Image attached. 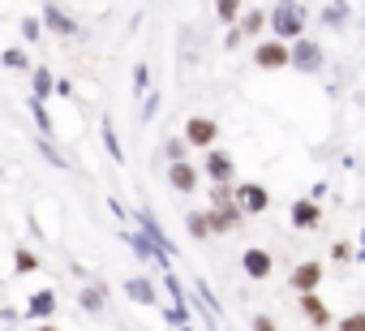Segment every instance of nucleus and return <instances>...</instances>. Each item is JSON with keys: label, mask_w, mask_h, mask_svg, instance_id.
<instances>
[{"label": "nucleus", "mask_w": 365, "mask_h": 331, "mask_svg": "<svg viewBox=\"0 0 365 331\" xmlns=\"http://www.w3.org/2000/svg\"><path fill=\"white\" fill-rule=\"evenodd\" d=\"M305 22H309V5H297V0H279V5H271L267 9V31H271V39H279V44H297V39H305Z\"/></svg>", "instance_id": "nucleus-1"}, {"label": "nucleus", "mask_w": 365, "mask_h": 331, "mask_svg": "<svg viewBox=\"0 0 365 331\" xmlns=\"http://www.w3.org/2000/svg\"><path fill=\"white\" fill-rule=\"evenodd\" d=\"M322 280H327V267H322L318 258H305V263H297V267H292L288 288H292L297 297H309V292H318V288H322Z\"/></svg>", "instance_id": "nucleus-2"}, {"label": "nucleus", "mask_w": 365, "mask_h": 331, "mask_svg": "<svg viewBox=\"0 0 365 331\" xmlns=\"http://www.w3.org/2000/svg\"><path fill=\"white\" fill-rule=\"evenodd\" d=\"M185 146H198V151H215V138H220V121L215 116H190L185 129H180Z\"/></svg>", "instance_id": "nucleus-3"}, {"label": "nucleus", "mask_w": 365, "mask_h": 331, "mask_svg": "<svg viewBox=\"0 0 365 331\" xmlns=\"http://www.w3.org/2000/svg\"><path fill=\"white\" fill-rule=\"evenodd\" d=\"M232 198H237L241 215H267V207H271V190L258 185V181H241V185H232Z\"/></svg>", "instance_id": "nucleus-4"}, {"label": "nucleus", "mask_w": 365, "mask_h": 331, "mask_svg": "<svg viewBox=\"0 0 365 331\" xmlns=\"http://www.w3.org/2000/svg\"><path fill=\"white\" fill-rule=\"evenodd\" d=\"M292 69H301V73H322V65H327V52H322V44L318 39H297L292 44V61H288Z\"/></svg>", "instance_id": "nucleus-5"}, {"label": "nucleus", "mask_w": 365, "mask_h": 331, "mask_svg": "<svg viewBox=\"0 0 365 331\" xmlns=\"http://www.w3.org/2000/svg\"><path fill=\"white\" fill-rule=\"evenodd\" d=\"M202 168H207V177H211V185H237V159L228 155V151H207V159H202Z\"/></svg>", "instance_id": "nucleus-6"}, {"label": "nucleus", "mask_w": 365, "mask_h": 331, "mask_svg": "<svg viewBox=\"0 0 365 331\" xmlns=\"http://www.w3.org/2000/svg\"><path fill=\"white\" fill-rule=\"evenodd\" d=\"M288 61H292V48H288V44H279V39H262V44L254 48V65H258V69H267V73L288 69Z\"/></svg>", "instance_id": "nucleus-7"}, {"label": "nucleus", "mask_w": 365, "mask_h": 331, "mask_svg": "<svg viewBox=\"0 0 365 331\" xmlns=\"http://www.w3.org/2000/svg\"><path fill=\"white\" fill-rule=\"evenodd\" d=\"M22 318H31L35 327H39V322H52V318H56V288H39V292H31L26 305H22Z\"/></svg>", "instance_id": "nucleus-8"}, {"label": "nucleus", "mask_w": 365, "mask_h": 331, "mask_svg": "<svg viewBox=\"0 0 365 331\" xmlns=\"http://www.w3.org/2000/svg\"><path fill=\"white\" fill-rule=\"evenodd\" d=\"M168 185H172L176 194H198V185H202V173L194 168L190 159H185V163H168Z\"/></svg>", "instance_id": "nucleus-9"}, {"label": "nucleus", "mask_w": 365, "mask_h": 331, "mask_svg": "<svg viewBox=\"0 0 365 331\" xmlns=\"http://www.w3.org/2000/svg\"><path fill=\"white\" fill-rule=\"evenodd\" d=\"M241 271H245L250 280H271V271H275V258H271V250H262V245H250V250L241 254Z\"/></svg>", "instance_id": "nucleus-10"}, {"label": "nucleus", "mask_w": 365, "mask_h": 331, "mask_svg": "<svg viewBox=\"0 0 365 331\" xmlns=\"http://www.w3.org/2000/svg\"><path fill=\"white\" fill-rule=\"evenodd\" d=\"M43 26L52 31V35H61V39H69V35H82V26L69 18V9H61V5H43Z\"/></svg>", "instance_id": "nucleus-11"}, {"label": "nucleus", "mask_w": 365, "mask_h": 331, "mask_svg": "<svg viewBox=\"0 0 365 331\" xmlns=\"http://www.w3.org/2000/svg\"><path fill=\"white\" fill-rule=\"evenodd\" d=\"M133 215H138V224H142V233H146V237H150V245H159V250H163V254H168V258H172V254H176V245H172V241H168V233H163V224H159V220H155V215H150V207H138V211H133Z\"/></svg>", "instance_id": "nucleus-12"}, {"label": "nucleus", "mask_w": 365, "mask_h": 331, "mask_svg": "<svg viewBox=\"0 0 365 331\" xmlns=\"http://www.w3.org/2000/svg\"><path fill=\"white\" fill-rule=\"evenodd\" d=\"M288 220H292V228H318L322 224V207L314 198H297L288 207Z\"/></svg>", "instance_id": "nucleus-13"}, {"label": "nucleus", "mask_w": 365, "mask_h": 331, "mask_svg": "<svg viewBox=\"0 0 365 331\" xmlns=\"http://www.w3.org/2000/svg\"><path fill=\"white\" fill-rule=\"evenodd\" d=\"M207 220H211V237H224V233H232V228L245 224L241 207H224V211H211V207H207Z\"/></svg>", "instance_id": "nucleus-14"}, {"label": "nucleus", "mask_w": 365, "mask_h": 331, "mask_svg": "<svg viewBox=\"0 0 365 331\" xmlns=\"http://www.w3.org/2000/svg\"><path fill=\"white\" fill-rule=\"evenodd\" d=\"M297 305H301V314L314 322V327H331L335 318H331V305L318 297V292H309V297H297Z\"/></svg>", "instance_id": "nucleus-15"}, {"label": "nucleus", "mask_w": 365, "mask_h": 331, "mask_svg": "<svg viewBox=\"0 0 365 331\" xmlns=\"http://www.w3.org/2000/svg\"><path fill=\"white\" fill-rule=\"evenodd\" d=\"M125 297L138 301V305H159V292H155V284L146 275H129L125 280Z\"/></svg>", "instance_id": "nucleus-16"}, {"label": "nucleus", "mask_w": 365, "mask_h": 331, "mask_svg": "<svg viewBox=\"0 0 365 331\" xmlns=\"http://www.w3.org/2000/svg\"><path fill=\"white\" fill-rule=\"evenodd\" d=\"M99 138H103V151L112 155V163H125V146H120V138H116V125H112V116H108V112L99 116Z\"/></svg>", "instance_id": "nucleus-17"}, {"label": "nucleus", "mask_w": 365, "mask_h": 331, "mask_svg": "<svg viewBox=\"0 0 365 331\" xmlns=\"http://www.w3.org/2000/svg\"><path fill=\"white\" fill-rule=\"evenodd\" d=\"M262 26H267V14H262V9H245L241 22H237V31H241L245 39H258V44H262Z\"/></svg>", "instance_id": "nucleus-18"}, {"label": "nucleus", "mask_w": 365, "mask_h": 331, "mask_svg": "<svg viewBox=\"0 0 365 331\" xmlns=\"http://www.w3.org/2000/svg\"><path fill=\"white\" fill-rule=\"evenodd\" d=\"M31 86H35V99H48V95L56 91V73H52L48 65H35V69H31Z\"/></svg>", "instance_id": "nucleus-19"}, {"label": "nucleus", "mask_w": 365, "mask_h": 331, "mask_svg": "<svg viewBox=\"0 0 365 331\" xmlns=\"http://www.w3.org/2000/svg\"><path fill=\"white\" fill-rule=\"evenodd\" d=\"M0 65L14 69V73H31V69H35L31 56H26V48H5V52H0Z\"/></svg>", "instance_id": "nucleus-20"}, {"label": "nucleus", "mask_w": 365, "mask_h": 331, "mask_svg": "<svg viewBox=\"0 0 365 331\" xmlns=\"http://www.w3.org/2000/svg\"><path fill=\"white\" fill-rule=\"evenodd\" d=\"M318 14H322V22H327L331 31H344V26H348V18H352V5H322Z\"/></svg>", "instance_id": "nucleus-21"}, {"label": "nucleus", "mask_w": 365, "mask_h": 331, "mask_svg": "<svg viewBox=\"0 0 365 331\" xmlns=\"http://www.w3.org/2000/svg\"><path fill=\"white\" fill-rule=\"evenodd\" d=\"M35 271H39V254L26 250V245H18L14 250V275H35Z\"/></svg>", "instance_id": "nucleus-22"}, {"label": "nucleus", "mask_w": 365, "mask_h": 331, "mask_svg": "<svg viewBox=\"0 0 365 331\" xmlns=\"http://www.w3.org/2000/svg\"><path fill=\"white\" fill-rule=\"evenodd\" d=\"M78 305H82L86 314H99V310H103V284H99V280L86 284V288L78 292Z\"/></svg>", "instance_id": "nucleus-23"}, {"label": "nucleus", "mask_w": 365, "mask_h": 331, "mask_svg": "<svg viewBox=\"0 0 365 331\" xmlns=\"http://www.w3.org/2000/svg\"><path fill=\"white\" fill-rule=\"evenodd\" d=\"M185 228H190L194 241H207V237H211V220H207V211H190V215H185Z\"/></svg>", "instance_id": "nucleus-24"}, {"label": "nucleus", "mask_w": 365, "mask_h": 331, "mask_svg": "<svg viewBox=\"0 0 365 331\" xmlns=\"http://www.w3.org/2000/svg\"><path fill=\"white\" fill-rule=\"evenodd\" d=\"M241 14H245V9L237 5V0H220V5H215V18H220V22H228V31L241 22Z\"/></svg>", "instance_id": "nucleus-25"}, {"label": "nucleus", "mask_w": 365, "mask_h": 331, "mask_svg": "<svg viewBox=\"0 0 365 331\" xmlns=\"http://www.w3.org/2000/svg\"><path fill=\"white\" fill-rule=\"evenodd\" d=\"M26 108L35 112V121H39V133H56V125H52V116H48V108H43V99H26Z\"/></svg>", "instance_id": "nucleus-26"}, {"label": "nucleus", "mask_w": 365, "mask_h": 331, "mask_svg": "<svg viewBox=\"0 0 365 331\" xmlns=\"http://www.w3.org/2000/svg\"><path fill=\"white\" fill-rule=\"evenodd\" d=\"M335 331H365V310H348L335 318Z\"/></svg>", "instance_id": "nucleus-27"}, {"label": "nucleus", "mask_w": 365, "mask_h": 331, "mask_svg": "<svg viewBox=\"0 0 365 331\" xmlns=\"http://www.w3.org/2000/svg\"><path fill=\"white\" fill-rule=\"evenodd\" d=\"M224 207H237L232 185H211V211H224Z\"/></svg>", "instance_id": "nucleus-28"}, {"label": "nucleus", "mask_w": 365, "mask_h": 331, "mask_svg": "<svg viewBox=\"0 0 365 331\" xmlns=\"http://www.w3.org/2000/svg\"><path fill=\"white\" fill-rule=\"evenodd\" d=\"M185 151H190V146H185V138H180V133H176V138H168V142H163V155H168V159H172V163H185Z\"/></svg>", "instance_id": "nucleus-29"}, {"label": "nucleus", "mask_w": 365, "mask_h": 331, "mask_svg": "<svg viewBox=\"0 0 365 331\" xmlns=\"http://www.w3.org/2000/svg\"><path fill=\"white\" fill-rule=\"evenodd\" d=\"M163 318L176 327H190V310H180V305H163Z\"/></svg>", "instance_id": "nucleus-30"}, {"label": "nucleus", "mask_w": 365, "mask_h": 331, "mask_svg": "<svg viewBox=\"0 0 365 331\" xmlns=\"http://www.w3.org/2000/svg\"><path fill=\"white\" fill-rule=\"evenodd\" d=\"M39 35H43V22H39V18H26V22H22V39H26V44H35Z\"/></svg>", "instance_id": "nucleus-31"}, {"label": "nucleus", "mask_w": 365, "mask_h": 331, "mask_svg": "<svg viewBox=\"0 0 365 331\" xmlns=\"http://www.w3.org/2000/svg\"><path fill=\"white\" fill-rule=\"evenodd\" d=\"M250 327H254V331H279V322H275L271 314H254V318H250Z\"/></svg>", "instance_id": "nucleus-32"}, {"label": "nucleus", "mask_w": 365, "mask_h": 331, "mask_svg": "<svg viewBox=\"0 0 365 331\" xmlns=\"http://www.w3.org/2000/svg\"><path fill=\"white\" fill-rule=\"evenodd\" d=\"M241 39H245V35H241V31H237V26H232V31H228V35H224V48H228V52H237V48H241Z\"/></svg>", "instance_id": "nucleus-33"}, {"label": "nucleus", "mask_w": 365, "mask_h": 331, "mask_svg": "<svg viewBox=\"0 0 365 331\" xmlns=\"http://www.w3.org/2000/svg\"><path fill=\"white\" fill-rule=\"evenodd\" d=\"M155 108H159V91H155V95H146V103H142V121H150V116H155Z\"/></svg>", "instance_id": "nucleus-34"}, {"label": "nucleus", "mask_w": 365, "mask_h": 331, "mask_svg": "<svg viewBox=\"0 0 365 331\" xmlns=\"http://www.w3.org/2000/svg\"><path fill=\"white\" fill-rule=\"evenodd\" d=\"M142 86H146V65L133 69V91H142Z\"/></svg>", "instance_id": "nucleus-35"}, {"label": "nucleus", "mask_w": 365, "mask_h": 331, "mask_svg": "<svg viewBox=\"0 0 365 331\" xmlns=\"http://www.w3.org/2000/svg\"><path fill=\"white\" fill-rule=\"evenodd\" d=\"M331 254H335V258H339V263H344V258H348V254H352V245H348V241H339V245H335V250H331Z\"/></svg>", "instance_id": "nucleus-36"}, {"label": "nucleus", "mask_w": 365, "mask_h": 331, "mask_svg": "<svg viewBox=\"0 0 365 331\" xmlns=\"http://www.w3.org/2000/svg\"><path fill=\"white\" fill-rule=\"evenodd\" d=\"M35 331H61V327H56V322H39Z\"/></svg>", "instance_id": "nucleus-37"}, {"label": "nucleus", "mask_w": 365, "mask_h": 331, "mask_svg": "<svg viewBox=\"0 0 365 331\" xmlns=\"http://www.w3.org/2000/svg\"><path fill=\"white\" fill-rule=\"evenodd\" d=\"M361 254H365V228H361Z\"/></svg>", "instance_id": "nucleus-38"}, {"label": "nucleus", "mask_w": 365, "mask_h": 331, "mask_svg": "<svg viewBox=\"0 0 365 331\" xmlns=\"http://www.w3.org/2000/svg\"><path fill=\"white\" fill-rule=\"evenodd\" d=\"M180 331H198V327H180Z\"/></svg>", "instance_id": "nucleus-39"}]
</instances>
